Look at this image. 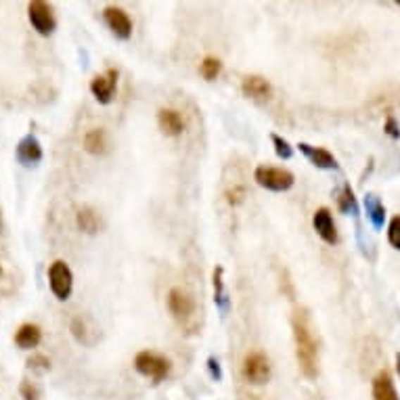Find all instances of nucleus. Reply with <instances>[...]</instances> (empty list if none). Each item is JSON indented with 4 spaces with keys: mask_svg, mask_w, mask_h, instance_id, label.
<instances>
[{
    "mask_svg": "<svg viewBox=\"0 0 400 400\" xmlns=\"http://www.w3.org/2000/svg\"><path fill=\"white\" fill-rule=\"evenodd\" d=\"M158 124H160L161 132L168 137H178L185 130V120L178 111L174 109H160L158 113Z\"/></svg>",
    "mask_w": 400,
    "mask_h": 400,
    "instance_id": "obj_15",
    "label": "nucleus"
},
{
    "mask_svg": "<svg viewBox=\"0 0 400 400\" xmlns=\"http://www.w3.org/2000/svg\"><path fill=\"white\" fill-rule=\"evenodd\" d=\"M313 227H315L317 235H319L325 243L335 245V243L339 241L337 227H335L333 216H331V212H329L327 208H319V210L315 212V216H313Z\"/></svg>",
    "mask_w": 400,
    "mask_h": 400,
    "instance_id": "obj_11",
    "label": "nucleus"
},
{
    "mask_svg": "<svg viewBox=\"0 0 400 400\" xmlns=\"http://www.w3.org/2000/svg\"><path fill=\"white\" fill-rule=\"evenodd\" d=\"M241 90L249 99H268L273 92V86L262 76H245L241 82Z\"/></svg>",
    "mask_w": 400,
    "mask_h": 400,
    "instance_id": "obj_16",
    "label": "nucleus"
},
{
    "mask_svg": "<svg viewBox=\"0 0 400 400\" xmlns=\"http://www.w3.org/2000/svg\"><path fill=\"white\" fill-rule=\"evenodd\" d=\"M72 333H74V337L82 342V344H90L88 342V337H86V320L82 319V317H76V319L72 320Z\"/></svg>",
    "mask_w": 400,
    "mask_h": 400,
    "instance_id": "obj_27",
    "label": "nucleus"
},
{
    "mask_svg": "<svg viewBox=\"0 0 400 400\" xmlns=\"http://www.w3.org/2000/svg\"><path fill=\"white\" fill-rule=\"evenodd\" d=\"M214 304L216 308L223 313V317L229 313L231 308V298L227 294V287H225V268L223 266H216L214 268Z\"/></svg>",
    "mask_w": 400,
    "mask_h": 400,
    "instance_id": "obj_18",
    "label": "nucleus"
},
{
    "mask_svg": "<svg viewBox=\"0 0 400 400\" xmlns=\"http://www.w3.org/2000/svg\"><path fill=\"white\" fill-rule=\"evenodd\" d=\"M254 180L266 189V191H275V193H281V191H289L296 182V176L285 170V168H270V165H258L254 170Z\"/></svg>",
    "mask_w": 400,
    "mask_h": 400,
    "instance_id": "obj_2",
    "label": "nucleus"
},
{
    "mask_svg": "<svg viewBox=\"0 0 400 400\" xmlns=\"http://www.w3.org/2000/svg\"><path fill=\"white\" fill-rule=\"evenodd\" d=\"M42 145L40 141L34 137V135H25L19 143H17V149H15V158L21 165H36L42 161Z\"/></svg>",
    "mask_w": 400,
    "mask_h": 400,
    "instance_id": "obj_10",
    "label": "nucleus"
},
{
    "mask_svg": "<svg viewBox=\"0 0 400 400\" xmlns=\"http://www.w3.org/2000/svg\"><path fill=\"white\" fill-rule=\"evenodd\" d=\"M135 367L141 375L154 380L156 384L163 382L168 375H170V369H172V363L160 354V352H154V350H143L137 354L135 358Z\"/></svg>",
    "mask_w": 400,
    "mask_h": 400,
    "instance_id": "obj_3",
    "label": "nucleus"
},
{
    "mask_svg": "<svg viewBox=\"0 0 400 400\" xmlns=\"http://www.w3.org/2000/svg\"><path fill=\"white\" fill-rule=\"evenodd\" d=\"M0 277H2V264H0Z\"/></svg>",
    "mask_w": 400,
    "mask_h": 400,
    "instance_id": "obj_33",
    "label": "nucleus"
},
{
    "mask_svg": "<svg viewBox=\"0 0 400 400\" xmlns=\"http://www.w3.org/2000/svg\"><path fill=\"white\" fill-rule=\"evenodd\" d=\"M0 233H4V220H2V210H0Z\"/></svg>",
    "mask_w": 400,
    "mask_h": 400,
    "instance_id": "obj_32",
    "label": "nucleus"
},
{
    "mask_svg": "<svg viewBox=\"0 0 400 400\" xmlns=\"http://www.w3.org/2000/svg\"><path fill=\"white\" fill-rule=\"evenodd\" d=\"M337 208L346 214H352V216L358 214V204H356V197H354V191H352L350 185H344V189L337 197Z\"/></svg>",
    "mask_w": 400,
    "mask_h": 400,
    "instance_id": "obj_21",
    "label": "nucleus"
},
{
    "mask_svg": "<svg viewBox=\"0 0 400 400\" xmlns=\"http://www.w3.org/2000/svg\"><path fill=\"white\" fill-rule=\"evenodd\" d=\"M270 139H273V145H275V151H277L279 158L289 160V158L294 156V147H292L285 139H281L279 135H270Z\"/></svg>",
    "mask_w": 400,
    "mask_h": 400,
    "instance_id": "obj_23",
    "label": "nucleus"
},
{
    "mask_svg": "<svg viewBox=\"0 0 400 400\" xmlns=\"http://www.w3.org/2000/svg\"><path fill=\"white\" fill-rule=\"evenodd\" d=\"M243 377L254 384V386H262L270 380V363H268V356L260 350H254L249 352L245 358H243Z\"/></svg>",
    "mask_w": 400,
    "mask_h": 400,
    "instance_id": "obj_7",
    "label": "nucleus"
},
{
    "mask_svg": "<svg viewBox=\"0 0 400 400\" xmlns=\"http://www.w3.org/2000/svg\"><path fill=\"white\" fill-rule=\"evenodd\" d=\"M103 19H105V23H107V27L113 32L115 38L128 40V38L132 36V19L128 17V13H126L124 8H120V6H115V4L105 6Z\"/></svg>",
    "mask_w": 400,
    "mask_h": 400,
    "instance_id": "obj_8",
    "label": "nucleus"
},
{
    "mask_svg": "<svg viewBox=\"0 0 400 400\" xmlns=\"http://www.w3.org/2000/svg\"><path fill=\"white\" fill-rule=\"evenodd\" d=\"M168 311L174 319L180 325H187L189 320L195 317L197 313V304L193 300V296L182 289V287H172L168 292Z\"/></svg>",
    "mask_w": 400,
    "mask_h": 400,
    "instance_id": "obj_6",
    "label": "nucleus"
},
{
    "mask_svg": "<svg viewBox=\"0 0 400 400\" xmlns=\"http://www.w3.org/2000/svg\"><path fill=\"white\" fill-rule=\"evenodd\" d=\"M388 241L394 249L400 251V216H394L388 225Z\"/></svg>",
    "mask_w": 400,
    "mask_h": 400,
    "instance_id": "obj_25",
    "label": "nucleus"
},
{
    "mask_svg": "<svg viewBox=\"0 0 400 400\" xmlns=\"http://www.w3.org/2000/svg\"><path fill=\"white\" fill-rule=\"evenodd\" d=\"M298 149L308 158V161H311L315 168H319V170H339L337 160H335L327 149H323V147H313V145H308V143H300Z\"/></svg>",
    "mask_w": 400,
    "mask_h": 400,
    "instance_id": "obj_13",
    "label": "nucleus"
},
{
    "mask_svg": "<svg viewBox=\"0 0 400 400\" xmlns=\"http://www.w3.org/2000/svg\"><path fill=\"white\" fill-rule=\"evenodd\" d=\"M19 394H21V399L23 400H40V388L34 384V382H30V380H23L21 382V386H19Z\"/></svg>",
    "mask_w": 400,
    "mask_h": 400,
    "instance_id": "obj_24",
    "label": "nucleus"
},
{
    "mask_svg": "<svg viewBox=\"0 0 400 400\" xmlns=\"http://www.w3.org/2000/svg\"><path fill=\"white\" fill-rule=\"evenodd\" d=\"M76 225L82 233L86 235H96L99 229H101V220L96 216V212L92 208H80L78 214H76Z\"/></svg>",
    "mask_w": 400,
    "mask_h": 400,
    "instance_id": "obj_20",
    "label": "nucleus"
},
{
    "mask_svg": "<svg viewBox=\"0 0 400 400\" xmlns=\"http://www.w3.org/2000/svg\"><path fill=\"white\" fill-rule=\"evenodd\" d=\"M399 6H400V2H399Z\"/></svg>",
    "mask_w": 400,
    "mask_h": 400,
    "instance_id": "obj_34",
    "label": "nucleus"
},
{
    "mask_svg": "<svg viewBox=\"0 0 400 400\" xmlns=\"http://www.w3.org/2000/svg\"><path fill=\"white\" fill-rule=\"evenodd\" d=\"M27 367L34 371H49L51 369V361L44 354H32L27 358Z\"/></svg>",
    "mask_w": 400,
    "mask_h": 400,
    "instance_id": "obj_26",
    "label": "nucleus"
},
{
    "mask_svg": "<svg viewBox=\"0 0 400 400\" xmlns=\"http://www.w3.org/2000/svg\"><path fill=\"white\" fill-rule=\"evenodd\" d=\"M84 149L92 156H103L109 149V139L103 128H92L84 135Z\"/></svg>",
    "mask_w": 400,
    "mask_h": 400,
    "instance_id": "obj_19",
    "label": "nucleus"
},
{
    "mask_svg": "<svg viewBox=\"0 0 400 400\" xmlns=\"http://www.w3.org/2000/svg\"><path fill=\"white\" fill-rule=\"evenodd\" d=\"M373 400H400L394 388V380L388 369H380L373 377Z\"/></svg>",
    "mask_w": 400,
    "mask_h": 400,
    "instance_id": "obj_12",
    "label": "nucleus"
},
{
    "mask_svg": "<svg viewBox=\"0 0 400 400\" xmlns=\"http://www.w3.org/2000/svg\"><path fill=\"white\" fill-rule=\"evenodd\" d=\"M386 132L392 137V139H399L400 137V128H399V124H396V120L390 115L388 120H386Z\"/></svg>",
    "mask_w": 400,
    "mask_h": 400,
    "instance_id": "obj_29",
    "label": "nucleus"
},
{
    "mask_svg": "<svg viewBox=\"0 0 400 400\" xmlns=\"http://www.w3.org/2000/svg\"><path fill=\"white\" fill-rule=\"evenodd\" d=\"M49 285L57 300H68L74 292V273L65 260H55L49 266Z\"/></svg>",
    "mask_w": 400,
    "mask_h": 400,
    "instance_id": "obj_4",
    "label": "nucleus"
},
{
    "mask_svg": "<svg viewBox=\"0 0 400 400\" xmlns=\"http://www.w3.org/2000/svg\"><path fill=\"white\" fill-rule=\"evenodd\" d=\"M42 342V329L36 323H23L17 331H15V344L21 350H32L38 348Z\"/></svg>",
    "mask_w": 400,
    "mask_h": 400,
    "instance_id": "obj_14",
    "label": "nucleus"
},
{
    "mask_svg": "<svg viewBox=\"0 0 400 400\" xmlns=\"http://www.w3.org/2000/svg\"><path fill=\"white\" fill-rule=\"evenodd\" d=\"M118 76H120V72L115 68H109L107 74L94 76L90 80V92L94 94V99L99 103L107 105V103L113 101V92H115V86H118Z\"/></svg>",
    "mask_w": 400,
    "mask_h": 400,
    "instance_id": "obj_9",
    "label": "nucleus"
},
{
    "mask_svg": "<svg viewBox=\"0 0 400 400\" xmlns=\"http://www.w3.org/2000/svg\"><path fill=\"white\" fill-rule=\"evenodd\" d=\"M27 17L32 27L40 34V36H51L57 30V17L55 11L49 2L44 0H32L27 4Z\"/></svg>",
    "mask_w": 400,
    "mask_h": 400,
    "instance_id": "obj_5",
    "label": "nucleus"
},
{
    "mask_svg": "<svg viewBox=\"0 0 400 400\" xmlns=\"http://www.w3.org/2000/svg\"><path fill=\"white\" fill-rule=\"evenodd\" d=\"M292 329H294L298 367L306 380H317L319 377V344L311 327V317L304 308H298L294 313Z\"/></svg>",
    "mask_w": 400,
    "mask_h": 400,
    "instance_id": "obj_1",
    "label": "nucleus"
},
{
    "mask_svg": "<svg viewBox=\"0 0 400 400\" xmlns=\"http://www.w3.org/2000/svg\"><path fill=\"white\" fill-rule=\"evenodd\" d=\"M208 367H210V373H212V377H214V380H220V377H223L220 365H218V361H216L214 356H210V358H208Z\"/></svg>",
    "mask_w": 400,
    "mask_h": 400,
    "instance_id": "obj_30",
    "label": "nucleus"
},
{
    "mask_svg": "<svg viewBox=\"0 0 400 400\" xmlns=\"http://www.w3.org/2000/svg\"><path fill=\"white\" fill-rule=\"evenodd\" d=\"M365 210H367V218L371 220L375 231L384 229L386 223V206L382 204V199L375 193H367L365 195Z\"/></svg>",
    "mask_w": 400,
    "mask_h": 400,
    "instance_id": "obj_17",
    "label": "nucleus"
},
{
    "mask_svg": "<svg viewBox=\"0 0 400 400\" xmlns=\"http://www.w3.org/2000/svg\"><path fill=\"white\" fill-rule=\"evenodd\" d=\"M243 197H245V187H233V189L227 191V201L231 206H239Z\"/></svg>",
    "mask_w": 400,
    "mask_h": 400,
    "instance_id": "obj_28",
    "label": "nucleus"
},
{
    "mask_svg": "<svg viewBox=\"0 0 400 400\" xmlns=\"http://www.w3.org/2000/svg\"><path fill=\"white\" fill-rule=\"evenodd\" d=\"M199 72L206 80H216L223 72V61L216 57H206L199 65Z\"/></svg>",
    "mask_w": 400,
    "mask_h": 400,
    "instance_id": "obj_22",
    "label": "nucleus"
},
{
    "mask_svg": "<svg viewBox=\"0 0 400 400\" xmlns=\"http://www.w3.org/2000/svg\"><path fill=\"white\" fill-rule=\"evenodd\" d=\"M394 358H396V371H399V375H400V352H396V356H394Z\"/></svg>",
    "mask_w": 400,
    "mask_h": 400,
    "instance_id": "obj_31",
    "label": "nucleus"
}]
</instances>
